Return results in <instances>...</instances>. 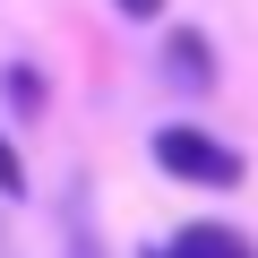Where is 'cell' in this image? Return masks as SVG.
I'll use <instances>...</instances> for the list:
<instances>
[{"label": "cell", "mask_w": 258, "mask_h": 258, "mask_svg": "<svg viewBox=\"0 0 258 258\" xmlns=\"http://www.w3.org/2000/svg\"><path fill=\"white\" fill-rule=\"evenodd\" d=\"M138 258H258V249H249V232H232V224H181L172 241H147Z\"/></svg>", "instance_id": "cell-2"}, {"label": "cell", "mask_w": 258, "mask_h": 258, "mask_svg": "<svg viewBox=\"0 0 258 258\" xmlns=\"http://www.w3.org/2000/svg\"><path fill=\"white\" fill-rule=\"evenodd\" d=\"M0 198H26V164H18L9 138H0Z\"/></svg>", "instance_id": "cell-6"}, {"label": "cell", "mask_w": 258, "mask_h": 258, "mask_svg": "<svg viewBox=\"0 0 258 258\" xmlns=\"http://www.w3.org/2000/svg\"><path fill=\"white\" fill-rule=\"evenodd\" d=\"M0 86H9V103H18V112H43V78H35V69H9Z\"/></svg>", "instance_id": "cell-4"}, {"label": "cell", "mask_w": 258, "mask_h": 258, "mask_svg": "<svg viewBox=\"0 0 258 258\" xmlns=\"http://www.w3.org/2000/svg\"><path fill=\"white\" fill-rule=\"evenodd\" d=\"M0 258H9V232H0Z\"/></svg>", "instance_id": "cell-8"}, {"label": "cell", "mask_w": 258, "mask_h": 258, "mask_svg": "<svg viewBox=\"0 0 258 258\" xmlns=\"http://www.w3.org/2000/svg\"><path fill=\"white\" fill-rule=\"evenodd\" d=\"M147 155H155L181 189H241V147L207 138L198 120H164L155 138H147Z\"/></svg>", "instance_id": "cell-1"}, {"label": "cell", "mask_w": 258, "mask_h": 258, "mask_svg": "<svg viewBox=\"0 0 258 258\" xmlns=\"http://www.w3.org/2000/svg\"><path fill=\"white\" fill-rule=\"evenodd\" d=\"M164 69H172L189 95H207V86H215V52H207V35H198V26H172V35H164Z\"/></svg>", "instance_id": "cell-3"}, {"label": "cell", "mask_w": 258, "mask_h": 258, "mask_svg": "<svg viewBox=\"0 0 258 258\" xmlns=\"http://www.w3.org/2000/svg\"><path fill=\"white\" fill-rule=\"evenodd\" d=\"M69 258H103L95 232H86V198H78V189H69Z\"/></svg>", "instance_id": "cell-5"}, {"label": "cell", "mask_w": 258, "mask_h": 258, "mask_svg": "<svg viewBox=\"0 0 258 258\" xmlns=\"http://www.w3.org/2000/svg\"><path fill=\"white\" fill-rule=\"evenodd\" d=\"M120 18H164V0H112Z\"/></svg>", "instance_id": "cell-7"}]
</instances>
